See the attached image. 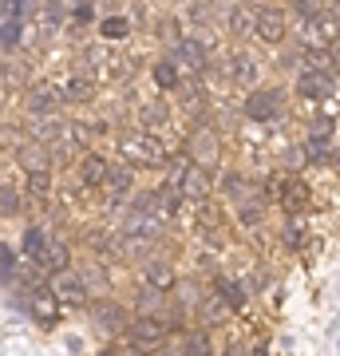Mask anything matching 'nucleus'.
Here are the masks:
<instances>
[{"label":"nucleus","instance_id":"nucleus-1","mask_svg":"<svg viewBox=\"0 0 340 356\" xmlns=\"http://www.w3.org/2000/svg\"><path fill=\"white\" fill-rule=\"evenodd\" d=\"M119 151H123L127 163H139V166H163V159H166L163 143L154 135H147V131H127L119 139Z\"/></svg>","mask_w":340,"mask_h":356},{"label":"nucleus","instance_id":"nucleus-2","mask_svg":"<svg viewBox=\"0 0 340 356\" xmlns=\"http://www.w3.org/2000/svg\"><path fill=\"white\" fill-rule=\"evenodd\" d=\"M186 154H190V163H198V166H214L218 159H222V143H218V135H214L210 127H198V131H190Z\"/></svg>","mask_w":340,"mask_h":356},{"label":"nucleus","instance_id":"nucleus-3","mask_svg":"<svg viewBox=\"0 0 340 356\" xmlns=\"http://www.w3.org/2000/svg\"><path fill=\"white\" fill-rule=\"evenodd\" d=\"M305 20H309V24H305V36H309V44H316V48L337 44V36H340L337 13H313V16H305Z\"/></svg>","mask_w":340,"mask_h":356},{"label":"nucleus","instance_id":"nucleus-4","mask_svg":"<svg viewBox=\"0 0 340 356\" xmlns=\"http://www.w3.org/2000/svg\"><path fill=\"white\" fill-rule=\"evenodd\" d=\"M178 191H182V198H194V202H206L210 198V191H214V182H210V175H206V166H186L182 170V178H178Z\"/></svg>","mask_w":340,"mask_h":356},{"label":"nucleus","instance_id":"nucleus-5","mask_svg":"<svg viewBox=\"0 0 340 356\" xmlns=\"http://www.w3.org/2000/svg\"><path fill=\"white\" fill-rule=\"evenodd\" d=\"M281 95L277 88H265V91H253L250 99H245V115L250 119H257V123H265V119H273V115L281 111Z\"/></svg>","mask_w":340,"mask_h":356},{"label":"nucleus","instance_id":"nucleus-6","mask_svg":"<svg viewBox=\"0 0 340 356\" xmlns=\"http://www.w3.org/2000/svg\"><path fill=\"white\" fill-rule=\"evenodd\" d=\"M297 91H301L305 99H328V95H332V72H328V67L301 72V76H297Z\"/></svg>","mask_w":340,"mask_h":356},{"label":"nucleus","instance_id":"nucleus-7","mask_svg":"<svg viewBox=\"0 0 340 356\" xmlns=\"http://www.w3.org/2000/svg\"><path fill=\"white\" fill-rule=\"evenodd\" d=\"M127 337L135 344H163L166 341V325L159 317H147V313H139V317L127 325Z\"/></svg>","mask_w":340,"mask_h":356},{"label":"nucleus","instance_id":"nucleus-8","mask_svg":"<svg viewBox=\"0 0 340 356\" xmlns=\"http://www.w3.org/2000/svg\"><path fill=\"white\" fill-rule=\"evenodd\" d=\"M51 289H56V297L67 301V305H83V301H88V281L79 277V273H67V269L56 273V285H51Z\"/></svg>","mask_w":340,"mask_h":356},{"label":"nucleus","instance_id":"nucleus-9","mask_svg":"<svg viewBox=\"0 0 340 356\" xmlns=\"http://www.w3.org/2000/svg\"><path fill=\"white\" fill-rule=\"evenodd\" d=\"M91 317H95V329H99L103 337H119V332L127 329V325H123V309L115 305V301L95 305V309H91Z\"/></svg>","mask_w":340,"mask_h":356},{"label":"nucleus","instance_id":"nucleus-10","mask_svg":"<svg viewBox=\"0 0 340 356\" xmlns=\"http://www.w3.org/2000/svg\"><path fill=\"white\" fill-rule=\"evenodd\" d=\"M253 36L265 40V44H281L285 40V16L281 13H257V28H253Z\"/></svg>","mask_w":340,"mask_h":356},{"label":"nucleus","instance_id":"nucleus-11","mask_svg":"<svg viewBox=\"0 0 340 356\" xmlns=\"http://www.w3.org/2000/svg\"><path fill=\"white\" fill-rule=\"evenodd\" d=\"M99 191L107 194V198H123V194L131 191V166L111 163V166H107V178L99 182Z\"/></svg>","mask_w":340,"mask_h":356},{"label":"nucleus","instance_id":"nucleus-12","mask_svg":"<svg viewBox=\"0 0 340 356\" xmlns=\"http://www.w3.org/2000/svg\"><path fill=\"white\" fill-rule=\"evenodd\" d=\"M56 107H60V95H56V88H48V83H44V88H32V91H28V111H32V115H51Z\"/></svg>","mask_w":340,"mask_h":356},{"label":"nucleus","instance_id":"nucleus-13","mask_svg":"<svg viewBox=\"0 0 340 356\" xmlns=\"http://www.w3.org/2000/svg\"><path fill=\"white\" fill-rule=\"evenodd\" d=\"M20 163H24L28 175H32V170H48V166H51V151H48V147H40V143H28V147H20Z\"/></svg>","mask_w":340,"mask_h":356},{"label":"nucleus","instance_id":"nucleus-14","mask_svg":"<svg viewBox=\"0 0 340 356\" xmlns=\"http://www.w3.org/2000/svg\"><path fill=\"white\" fill-rule=\"evenodd\" d=\"M63 99L67 103H91L95 99V83L83 79V76H72L67 83H63Z\"/></svg>","mask_w":340,"mask_h":356},{"label":"nucleus","instance_id":"nucleus-15","mask_svg":"<svg viewBox=\"0 0 340 356\" xmlns=\"http://www.w3.org/2000/svg\"><path fill=\"white\" fill-rule=\"evenodd\" d=\"M281 206H285L289 214L305 210V206H309V186H305V182H285V191H281Z\"/></svg>","mask_w":340,"mask_h":356},{"label":"nucleus","instance_id":"nucleus-16","mask_svg":"<svg viewBox=\"0 0 340 356\" xmlns=\"http://www.w3.org/2000/svg\"><path fill=\"white\" fill-rule=\"evenodd\" d=\"M67 257H72V254H67V245H63V242H51V245H44V254H40L36 261H40L44 269H51V273H60V269H67Z\"/></svg>","mask_w":340,"mask_h":356},{"label":"nucleus","instance_id":"nucleus-17","mask_svg":"<svg viewBox=\"0 0 340 356\" xmlns=\"http://www.w3.org/2000/svg\"><path fill=\"white\" fill-rule=\"evenodd\" d=\"M147 285L154 289H175V269L166 261H147Z\"/></svg>","mask_w":340,"mask_h":356},{"label":"nucleus","instance_id":"nucleus-18","mask_svg":"<svg viewBox=\"0 0 340 356\" xmlns=\"http://www.w3.org/2000/svg\"><path fill=\"white\" fill-rule=\"evenodd\" d=\"M229 28H234V36H253V28H257V13H250L245 4H241V8H234Z\"/></svg>","mask_w":340,"mask_h":356},{"label":"nucleus","instance_id":"nucleus-19","mask_svg":"<svg viewBox=\"0 0 340 356\" xmlns=\"http://www.w3.org/2000/svg\"><path fill=\"white\" fill-rule=\"evenodd\" d=\"M229 76L238 79V83H253V79H257V64H253V56H234Z\"/></svg>","mask_w":340,"mask_h":356},{"label":"nucleus","instance_id":"nucleus-20","mask_svg":"<svg viewBox=\"0 0 340 356\" xmlns=\"http://www.w3.org/2000/svg\"><path fill=\"white\" fill-rule=\"evenodd\" d=\"M119 250H123V257H147L151 254V238L147 234H127Z\"/></svg>","mask_w":340,"mask_h":356},{"label":"nucleus","instance_id":"nucleus-21","mask_svg":"<svg viewBox=\"0 0 340 356\" xmlns=\"http://www.w3.org/2000/svg\"><path fill=\"white\" fill-rule=\"evenodd\" d=\"M107 166H111V163H103L99 154H88V159H83V182L99 186L103 178H107Z\"/></svg>","mask_w":340,"mask_h":356},{"label":"nucleus","instance_id":"nucleus-22","mask_svg":"<svg viewBox=\"0 0 340 356\" xmlns=\"http://www.w3.org/2000/svg\"><path fill=\"white\" fill-rule=\"evenodd\" d=\"M28 194H32V198H40V202H48V194H51L48 170H32V175H28Z\"/></svg>","mask_w":340,"mask_h":356},{"label":"nucleus","instance_id":"nucleus-23","mask_svg":"<svg viewBox=\"0 0 340 356\" xmlns=\"http://www.w3.org/2000/svg\"><path fill=\"white\" fill-rule=\"evenodd\" d=\"M178 202H182V191H178V182H170V186H163L159 191V198H154V206L163 210V214H175Z\"/></svg>","mask_w":340,"mask_h":356},{"label":"nucleus","instance_id":"nucleus-24","mask_svg":"<svg viewBox=\"0 0 340 356\" xmlns=\"http://www.w3.org/2000/svg\"><path fill=\"white\" fill-rule=\"evenodd\" d=\"M218 293H222V301H226V305H234V309L245 301V293H241L238 281H218Z\"/></svg>","mask_w":340,"mask_h":356},{"label":"nucleus","instance_id":"nucleus-25","mask_svg":"<svg viewBox=\"0 0 340 356\" xmlns=\"http://www.w3.org/2000/svg\"><path fill=\"white\" fill-rule=\"evenodd\" d=\"M44 245H48V242H44V234L32 226V229L24 234V254H28V257H40V254H44Z\"/></svg>","mask_w":340,"mask_h":356},{"label":"nucleus","instance_id":"nucleus-26","mask_svg":"<svg viewBox=\"0 0 340 356\" xmlns=\"http://www.w3.org/2000/svg\"><path fill=\"white\" fill-rule=\"evenodd\" d=\"M16 210H20V191L0 186V214H16Z\"/></svg>","mask_w":340,"mask_h":356},{"label":"nucleus","instance_id":"nucleus-27","mask_svg":"<svg viewBox=\"0 0 340 356\" xmlns=\"http://www.w3.org/2000/svg\"><path fill=\"white\" fill-rule=\"evenodd\" d=\"M154 79H159L163 88H175V83H178V72H175V64H170V60H163V64H154Z\"/></svg>","mask_w":340,"mask_h":356},{"label":"nucleus","instance_id":"nucleus-28","mask_svg":"<svg viewBox=\"0 0 340 356\" xmlns=\"http://www.w3.org/2000/svg\"><path fill=\"white\" fill-rule=\"evenodd\" d=\"M103 36H107V40H123L127 36V20H119V16L103 20Z\"/></svg>","mask_w":340,"mask_h":356},{"label":"nucleus","instance_id":"nucleus-29","mask_svg":"<svg viewBox=\"0 0 340 356\" xmlns=\"http://www.w3.org/2000/svg\"><path fill=\"white\" fill-rule=\"evenodd\" d=\"M60 131H67L60 119H44V123H40V131H36V139H40V143H44V139H56Z\"/></svg>","mask_w":340,"mask_h":356},{"label":"nucleus","instance_id":"nucleus-30","mask_svg":"<svg viewBox=\"0 0 340 356\" xmlns=\"http://www.w3.org/2000/svg\"><path fill=\"white\" fill-rule=\"evenodd\" d=\"M305 154H309V159H325V154H328V147H325V135H313V143L305 147Z\"/></svg>","mask_w":340,"mask_h":356},{"label":"nucleus","instance_id":"nucleus-31","mask_svg":"<svg viewBox=\"0 0 340 356\" xmlns=\"http://www.w3.org/2000/svg\"><path fill=\"white\" fill-rule=\"evenodd\" d=\"M301 238H305L301 222H289V226H285V242H289V245H301Z\"/></svg>","mask_w":340,"mask_h":356},{"label":"nucleus","instance_id":"nucleus-32","mask_svg":"<svg viewBox=\"0 0 340 356\" xmlns=\"http://www.w3.org/2000/svg\"><path fill=\"white\" fill-rule=\"evenodd\" d=\"M241 191H245V182H241V178H226V194H229V198H245Z\"/></svg>","mask_w":340,"mask_h":356},{"label":"nucleus","instance_id":"nucleus-33","mask_svg":"<svg viewBox=\"0 0 340 356\" xmlns=\"http://www.w3.org/2000/svg\"><path fill=\"white\" fill-rule=\"evenodd\" d=\"M36 317H44V325H56L51 321V305H44V301H36Z\"/></svg>","mask_w":340,"mask_h":356},{"label":"nucleus","instance_id":"nucleus-34","mask_svg":"<svg viewBox=\"0 0 340 356\" xmlns=\"http://www.w3.org/2000/svg\"><path fill=\"white\" fill-rule=\"evenodd\" d=\"M332 13H337V20H340V4H337V8H332Z\"/></svg>","mask_w":340,"mask_h":356}]
</instances>
